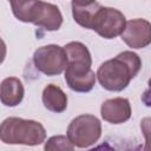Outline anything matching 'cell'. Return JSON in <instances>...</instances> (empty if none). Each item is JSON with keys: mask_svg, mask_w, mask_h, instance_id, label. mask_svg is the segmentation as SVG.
<instances>
[{"mask_svg": "<svg viewBox=\"0 0 151 151\" xmlns=\"http://www.w3.org/2000/svg\"><path fill=\"white\" fill-rule=\"evenodd\" d=\"M142 68L139 55L132 51H123L114 58L104 61L97 70V79L103 88L111 92H120Z\"/></svg>", "mask_w": 151, "mask_h": 151, "instance_id": "6da1fadb", "label": "cell"}, {"mask_svg": "<svg viewBox=\"0 0 151 151\" xmlns=\"http://www.w3.org/2000/svg\"><path fill=\"white\" fill-rule=\"evenodd\" d=\"M64 47L68 60L65 70L67 86L74 92H90L96 84L97 74L91 70L92 58L88 48L80 41H70Z\"/></svg>", "mask_w": 151, "mask_h": 151, "instance_id": "7a4b0ae2", "label": "cell"}, {"mask_svg": "<svg viewBox=\"0 0 151 151\" xmlns=\"http://www.w3.org/2000/svg\"><path fill=\"white\" fill-rule=\"evenodd\" d=\"M0 139L4 144L35 146L45 142L46 130L37 120L9 117L0 125Z\"/></svg>", "mask_w": 151, "mask_h": 151, "instance_id": "3957f363", "label": "cell"}, {"mask_svg": "<svg viewBox=\"0 0 151 151\" xmlns=\"http://www.w3.org/2000/svg\"><path fill=\"white\" fill-rule=\"evenodd\" d=\"M66 136L76 147H90L94 145L101 136V123L93 114L77 116L68 124Z\"/></svg>", "mask_w": 151, "mask_h": 151, "instance_id": "277c9868", "label": "cell"}, {"mask_svg": "<svg viewBox=\"0 0 151 151\" xmlns=\"http://www.w3.org/2000/svg\"><path fill=\"white\" fill-rule=\"evenodd\" d=\"M67 53L65 47L50 44L39 47L33 54V64L41 73L53 77L63 73L67 67Z\"/></svg>", "mask_w": 151, "mask_h": 151, "instance_id": "5b68a950", "label": "cell"}, {"mask_svg": "<svg viewBox=\"0 0 151 151\" xmlns=\"http://www.w3.org/2000/svg\"><path fill=\"white\" fill-rule=\"evenodd\" d=\"M125 15L119 9L100 6L94 17L92 29L104 39H113L122 35L125 29Z\"/></svg>", "mask_w": 151, "mask_h": 151, "instance_id": "8992f818", "label": "cell"}, {"mask_svg": "<svg viewBox=\"0 0 151 151\" xmlns=\"http://www.w3.org/2000/svg\"><path fill=\"white\" fill-rule=\"evenodd\" d=\"M29 22L46 31H58L63 25V14L58 6L38 0L29 14Z\"/></svg>", "mask_w": 151, "mask_h": 151, "instance_id": "52a82bcc", "label": "cell"}, {"mask_svg": "<svg viewBox=\"0 0 151 151\" xmlns=\"http://www.w3.org/2000/svg\"><path fill=\"white\" fill-rule=\"evenodd\" d=\"M120 37L130 48H144L151 44V22L140 18L129 20Z\"/></svg>", "mask_w": 151, "mask_h": 151, "instance_id": "ba28073f", "label": "cell"}, {"mask_svg": "<svg viewBox=\"0 0 151 151\" xmlns=\"http://www.w3.org/2000/svg\"><path fill=\"white\" fill-rule=\"evenodd\" d=\"M131 105L127 98L116 97L106 99L100 106L101 118L110 124H123L131 117Z\"/></svg>", "mask_w": 151, "mask_h": 151, "instance_id": "9c48e42d", "label": "cell"}, {"mask_svg": "<svg viewBox=\"0 0 151 151\" xmlns=\"http://www.w3.org/2000/svg\"><path fill=\"white\" fill-rule=\"evenodd\" d=\"M25 94V88L21 80L17 77H7L0 85V100L5 106L14 107L19 105Z\"/></svg>", "mask_w": 151, "mask_h": 151, "instance_id": "30bf717a", "label": "cell"}, {"mask_svg": "<svg viewBox=\"0 0 151 151\" xmlns=\"http://www.w3.org/2000/svg\"><path fill=\"white\" fill-rule=\"evenodd\" d=\"M42 104L45 109L54 113H61L67 109V96L57 85L48 84L42 91Z\"/></svg>", "mask_w": 151, "mask_h": 151, "instance_id": "8fae6325", "label": "cell"}, {"mask_svg": "<svg viewBox=\"0 0 151 151\" xmlns=\"http://www.w3.org/2000/svg\"><path fill=\"white\" fill-rule=\"evenodd\" d=\"M100 6L101 5L98 2H94L88 6H83V7L72 5V15H73L74 21L84 28L92 29L94 17H96L98 9L100 8Z\"/></svg>", "mask_w": 151, "mask_h": 151, "instance_id": "7c38bea8", "label": "cell"}, {"mask_svg": "<svg viewBox=\"0 0 151 151\" xmlns=\"http://www.w3.org/2000/svg\"><path fill=\"white\" fill-rule=\"evenodd\" d=\"M11 8L13 15L22 22H29V14L38 0H11Z\"/></svg>", "mask_w": 151, "mask_h": 151, "instance_id": "4fadbf2b", "label": "cell"}, {"mask_svg": "<svg viewBox=\"0 0 151 151\" xmlns=\"http://www.w3.org/2000/svg\"><path fill=\"white\" fill-rule=\"evenodd\" d=\"M74 145L70 142L67 136H52L51 138H48L45 142L44 149L45 150H51V151H55V150H60V151H72L74 150Z\"/></svg>", "mask_w": 151, "mask_h": 151, "instance_id": "5bb4252c", "label": "cell"}, {"mask_svg": "<svg viewBox=\"0 0 151 151\" xmlns=\"http://www.w3.org/2000/svg\"><path fill=\"white\" fill-rule=\"evenodd\" d=\"M140 130L145 138L144 150L151 151V117H145L140 120Z\"/></svg>", "mask_w": 151, "mask_h": 151, "instance_id": "9a60e30c", "label": "cell"}, {"mask_svg": "<svg viewBox=\"0 0 151 151\" xmlns=\"http://www.w3.org/2000/svg\"><path fill=\"white\" fill-rule=\"evenodd\" d=\"M147 85H149V88L143 93V96H142V101H143L146 106L151 107V78L149 79Z\"/></svg>", "mask_w": 151, "mask_h": 151, "instance_id": "2e32d148", "label": "cell"}, {"mask_svg": "<svg viewBox=\"0 0 151 151\" xmlns=\"http://www.w3.org/2000/svg\"><path fill=\"white\" fill-rule=\"evenodd\" d=\"M96 0H72V5L73 6H88V5H92L94 4Z\"/></svg>", "mask_w": 151, "mask_h": 151, "instance_id": "e0dca14e", "label": "cell"}, {"mask_svg": "<svg viewBox=\"0 0 151 151\" xmlns=\"http://www.w3.org/2000/svg\"><path fill=\"white\" fill-rule=\"evenodd\" d=\"M8 1H11V0H8Z\"/></svg>", "mask_w": 151, "mask_h": 151, "instance_id": "ac0fdd59", "label": "cell"}]
</instances>
